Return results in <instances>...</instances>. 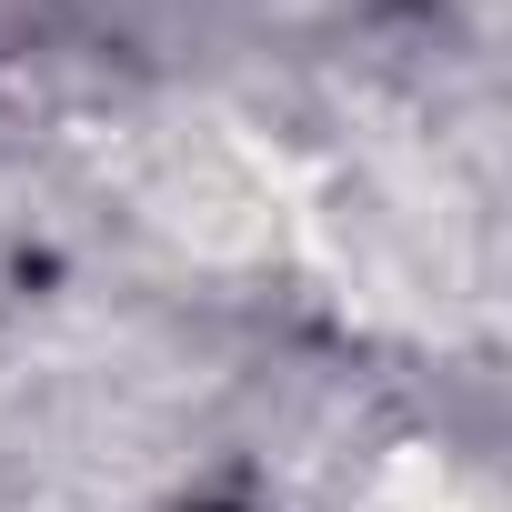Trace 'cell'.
<instances>
[{
    "label": "cell",
    "instance_id": "6da1fadb",
    "mask_svg": "<svg viewBox=\"0 0 512 512\" xmlns=\"http://www.w3.org/2000/svg\"><path fill=\"white\" fill-rule=\"evenodd\" d=\"M372 512H492V492L462 472V462H442V452H392L382 462V482H372Z\"/></svg>",
    "mask_w": 512,
    "mask_h": 512
}]
</instances>
